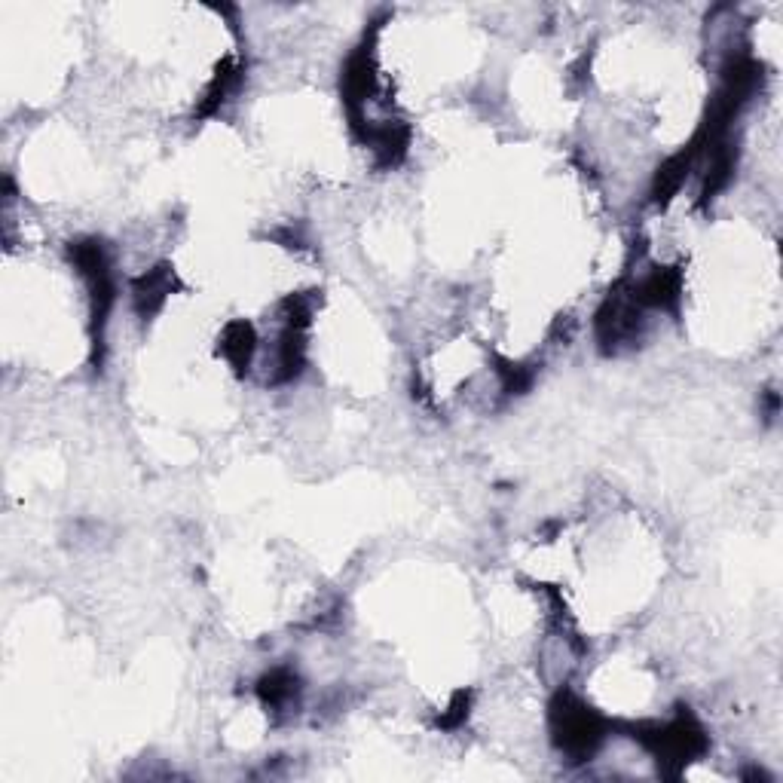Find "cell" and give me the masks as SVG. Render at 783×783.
Instances as JSON below:
<instances>
[{"instance_id": "obj_2", "label": "cell", "mask_w": 783, "mask_h": 783, "mask_svg": "<svg viewBox=\"0 0 783 783\" xmlns=\"http://www.w3.org/2000/svg\"><path fill=\"white\" fill-rule=\"evenodd\" d=\"M254 349H257V337H254V331H251L245 322L227 325V331H224V337H221V352H224V358L233 364L236 371L248 368Z\"/></svg>"}, {"instance_id": "obj_4", "label": "cell", "mask_w": 783, "mask_h": 783, "mask_svg": "<svg viewBox=\"0 0 783 783\" xmlns=\"http://www.w3.org/2000/svg\"><path fill=\"white\" fill-rule=\"evenodd\" d=\"M257 692L270 707H282L297 695V676L288 667H276L264 676V680H260Z\"/></svg>"}, {"instance_id": "obj_1", "label": "cell", "mask_w": 783, "mask_h": 783, "mask_svg": "<svg viewBox=\"0 0 783 783\" xmlns=\"http://www.w3.org/2000/svg\"><path fill=\"white\" fill-rule=\"evenodd\" d=\"M551 732L563 753H569L572 759H588L603 741V722L579 698L560 695L551 707Z\"/></svg>"}, {"instance_id": "obj_3", "label": "cell", "mask_w": 783, "mask_h": 783, "mask_svg": "<svg viewBox=\"0 0 783 783\" xmlns=\"http://www.w3.org/2000/svg\"><path fill=\"white\" fill-rule=\"evenodd\" d=\"M169 288H172V279L163 270H153V273L141 276V282L135 285V306H138L141 316H153V312L166 303Z\"/></svg>"}]
</instances>
